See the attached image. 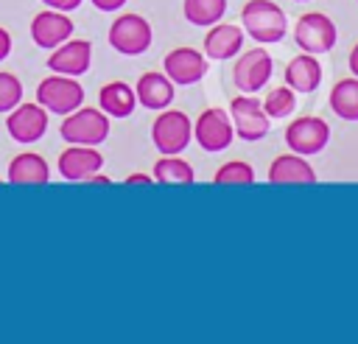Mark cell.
Listing matches in <instances>:
<instances>
[{"instance_id":"21","label":"cell","mask_w":358,"mask_h":344,"mask_svg":"<svg viewBox=\"0 0 358 344\" xmlns=\"http://www.w3.org/2000/svg\"><path fill=\"white\" fill-rule=\"evenodd\" d=\"M50 179V168L39 154H17L8 162L11 185H45Z\"/></svg>"},{"instance_id":"33","label":"cell","mask_w":358,"mask_h":344,"mask_svg":"<svg viewBox=\"0 0 358 344\" xmlns=\"http://www.w3.org/2000/svg\"><path fill=\"white\" fill-rule=\"evenodd\" d=\"M296 3H305V0H296Z\"/></svg>"},{"instance_id":"29","label":"cell","mask_w":358,"mask_h":344,"mask_svg":"<svg viewBox=\"0 0 358 344\" xmlns=\"http://www.w3.org/2000/svg\"><path fill=\"white\" fill-rule=\"evenodd\" d=\"M98 11H117V8H123V3L126 0H90Z\"/></svg>"},{"instance_id":"11","label":"cell","mask_w":358,"mask_h":344,"mask_svg":"<svg viewBox=\"0 0 358 344\" xmlns=\"http://www.w3.org/2000/svg\"><path fill=\"white\" fill-rule=\"evenodd\" d=\"M162 70L165 76L179 84V87H190L196 81L204 78L207 73V56L196 48H173L165 59H162Z\"/></svg>"},{"instance_id":"10","label":"cell","mask_w":358,"mask_h":344,"mask_svg":"<svg viewBox=\"0 0 358 344\" xmlns=\"http://www.w3.org/2000/svg\"><path fill=\"white\" fill-rule=\"evenodd\" d=\"M271 56L266 48H252L246 53H241V59L232 67V81L241 92H257L268 84L271 78Z\"/></svg>"},{"instance_id":"19","label":"cell","mask_w":358,"mask_h":344,"mask_svg":"<svg viewBox=\"0 0 358 344\" xmlns=\"http://www.w3.org/2000/svg\"><path fill=\"white\" fill-rule=\"evenodd\" d=\"M173 81L165 76V73H143L137 78V87H134V95H137V103L145 106V109H165L171 101H173Z\"/></svg>"},{"instance_id":"28","label":"cell","mask_w":358,"mask_h":344,"mask_svg":"<svg viewBox=\"0 0 358 344\" xmlns=\"http://www.w3.org/2000/svg\"><path fill=\"white\" fill-rule=\"evenodd\" d=\"M48 8H56V11H73V8H78L84 0H42Z\"/></svg>"},{"instance_id":"18","label":"cell","mask_w":358,"mask_h":344,"mask_svg":"<svg viewBox=\"0 0 358 344\" xmlns=\"http://www.w3.org/2000/svg\"><path fill=\"white\" fill-rule=\"evenodd\" d=\"M285 84L294 92H316L322 84V64L313 53H299L285 64Z\"/></svg>"},{"instance_id":"30","label":"cell","mask_w":358,"mask_h":344,"mask_svg":"<svg viewBox=\"0 0 358 344\" xmlns=\"http://www.w3.org/2000/svg\"><path fill=\"white\" fill-rule=\"evenodd\" d=\"M11 53V34L6 28H0V62Z\"/></svg>"},{"instance_id":"9","label":"cell","mask_w":358,"mask_h":344,"mask_svg":"<svg viewBox=\"0 0 358 344\" xmlns=\"http://www.w3.org/2000/svg\"><path fill=\"white\" fill-rule=\"evenodd\" d=\"M193 137L210 154H218V151L229 148V143L235 137V126H232L229 112H224V109H204L199 115V120L193 123Z\"/></svg>"},{"instance_id":"27","label":"cell","mask_w":358,"mask_h":344,"mask_svg":"<svg viewBox=\"0 0 358 344\" xmlns=\"http://www.w3.org/2000/svg\"><path fill=\"white\" fill-rule=\"evenodd\" d=\"M22 101V84L14 73L0 70V115H8Z\"/></svg>"},{"instance_id":"6","label":"cell","mask_w":358,"mask_h":344,"mask_svg":"<svg viewBox=\"0 0 358 344\" xmlns=\"http://www.w3.org/2000/svg\"><path fill=\"white\" fill-rule=\"evenodd\" d=\"M190 137H193L190 117L185 112H176V109H168V112L157 115V120L151 126V140H154L159 154H179V151H185Z\"/></svg>"},{"instance_id":"5","label":"cell","mask_w":358,"mask_h":344,"mask_svg":"<svg viewBox=\"0 0 358 344\" xmlns=\"http://www.w3.org/2000/svg\"><path fill=\"white\" fill-rule=\"evenodd\" d=\"M151 25L140 14H120L109 28V45L123 56H140L151 48Z\"/></svg>"},{"instance_id":"14","label":"cell","mask_w":358,"mask_h":344,"mask_svg":"<svg viewBox=\"0 0 358 344\" xmlns=\"http://www.w3.org/2000/svg\"><path fill=\"white\" fill-rule=\"evenodd\" d=\"M92 62V45L87 39H67L48 56V70L62 76H81L90 70Z\"/></svg>"},{"instance_id":"7","label":"cell","mask_w":358,"mask_h":344,"mask_svg":"<svg viewBox=\"0 0 358 344\" xmlns=\"http://www.w3.org/2000/svg\"><path fill=\"white\" fill-rule=\"evenodd\" d=\"M327 143H330V126L322 117H316V115H302V117L291 120L288 129H285V145L294 154L313 157Z\"/></svg>"},{"instance_id":"22","label":"cell","mask_w":358,"mask_h":344,"mask_svg":"<svg viewBox=\"0 0 358 344\" xmlns=\"http://www.w3.org/2000/svg\"><path fill=\"white\" fill-rule=\"evenodd\" d=\"M327 101H330V109H333L341 120L355 123V120H358V76L336 81Z\"/></svg>"},{"instance_id":"31","label":"cell","mask_w":358,"mask_h":344,"mask_svg":"<svg viewBox=\"0 0 358 344\" xmlns=\"http://www.w3.org/2000/svg\"><path fill=\"white\" fill-rule=\"evenodd\" d=\"M148 182H151V179H148L145 173H129V176H126V185H148Z\"/></svg>"},{"instance_id":"24","label":"cell","mask_w":358,"mask_h":344,"mask_svg":"<svg viewBox=\"0 0 358 344\" xmlns=\"http://www.w3.org/2000/svg\"><path fill=\"white\" fill-rule=\"evenodd\" d=\"M154 179L162 185H190L193 182V168L190 162L179 159L176 154H162L154 165Z\"/></svg>"},{"instance_id":"2","label":"cell","mask_w":358,"mask_h":344,"mask_svg":"<svg viewBox=\"0 0 358 344\" xmlns=\"http://www.w3.org/2000/svg\"><path fill=\"white\" fill-rule=\"evenodd\" d=\"M62 137L73 145H98L109 137V115L103 109L78 106L62 120Z\"/></svg>"},{"instance_id":"1","label":"cell","mask_w":358,"mask_h":344,"mask_svg":"<svg viewBox=\"0 0 358 344\" xmlns=\"http://www.w3.org/2000/svg\"><path fill=\"white\" fill-rule=\"evenodd\" d=\"M241 25L260 45L280 42L285 36V31H288L285 11L271 0H249L241 8Z\"/></svg>"},{"instance_id":"16","label":"cell","mask_w":358,"mask_h":344,"mask_svg":"<svg viewBox=\"0 0 358 344\" xmlns=\"http://www.w3.org/2000/svg\"><path fill=\"white\" fill-rule=\"evenodd\" d=\"M268 182L271 185H313L316 171L302 154H280L268 165Z\"/></svg>"},{"instance_id":"26","label":"cell","mask_w":358,"mask_h":344,"mask_svg":"<svg viewBox=\"0 0 358 344\" xmlns=\"http://www.w3.org/2000/svg\"><path fill=\"white\" fill-rule=\"evenodd\" d=\"M215 185H252L255 182V168L243 159H232L227 165H221L213 176Z\"/></svg>"},{"instance_id":"25","label":"cell","mask_w":358,"mask_h":344,"mask_svg":"<svg viewBox=\"0 0 358 344\" xmlns=\"http://www.w3.org/2000/svg\"><path fill=\"white\" fill-rule=\"evenodd\" d=\"M263 109L268 117H288L296 109V92L285 84V87H274L266 98H263Z\"/></svg>"},{"instance_id":"8","label":"cell","mask_w":358,"mask_h":344,"mask_svg":"<svg viewBox=\"0 0 358 344\" xmlns=\"http://www.w3.org/2000/svg\"><path fill=\"white\" fill-rule=\"evenodd\" d=\"M229 117H232V126H235V134L246 143H255V140H263L268 134V115L263 109V103L252 95H238L232 98L229 103Z\"/></svg>"},{"instance_id":"23","label":"cell","mask_w":358,"mask_h":344,"mask_svg":"<svg viewBox=\"0 0 358 344\" xmlns=\"http://www.w3.org/2000/svg\"><path fill=\"white\" fill-rule=\"evenodd\" d=\"M224 11H227V0H185L182 3L185 20L199 28H210V25L221 22Z\"/></svg>"},{"instance_id":"3","label":"cell","mask_w":358,"mask_h":344,"mask_svg":"<svg viewBox=\"0 0 358 344\" xmlns=\"http://www.w3.org/2000/svg\"><path fill=\"white\" fill-rule=\"evenodd\" d=\"M81 101H84V89L76 81V76L53 73V76L42 78L39 87H36V103L45 106V112L70 115L81 106Z\"/></svg>"},{"instance_id":"4","label":"cell","mask_w":358,"mask_h":344,"mask_svg":"<svg viewBox=\"0 0 358 344\" xmlns=\"http://www.w3.org/2000/svg\"><path fill=\"white\" fill-rule=\"evenodd\" d=\"M294 39H296V45H299L305 53L319 56V53H327V50L336 48L338 31H336V25H333V20H330L327 14H322V11H308V14H302V17L296 20V25H294Z\"/></svg>"},{"instance_id":"32","label":"cell","mask_w":358,"mask_h":344,"mask_svg":"<svg viewBox=\"0 0 358 344\" xmlns=\"http://www.w3.org/2000/svg\"><path fill=\"white\" fill-rule=\"evenodd\" d=\"M350 70H352V76H358V42L350 50Z\"/></svg>"},{"instance_id":"13","label":"cell","mask_w":358,"mask_h":344,"mask_svg":"<svg viewBox=\"0 0 358 344\" xmlns=\"http://www.w3.org/2000/svg\"><path fill=\"white\" fill-rule=\"evenodd\" d=\"M73 20L67 17V11H56V8H48V11H39L34 20H31V39L39 45V48H59L62 42H67L73 36Z\"/></svg>"},{"instance_id":"15","label":"cell","mask_w":358,"mask_h":344,"mask_svg":"<svg viewBox=\"0 0 358 344\" xmlns=\"http://www.w3.org/2000/svg\"><path fill=\"white\" fill-rule=\"evenodd\" d=\"M103 165V157L95 151V145H73L59 154V173L67 182H87L92 173H98Z\"/></svg>"},{"instance_id":"20","label":"cell","mask_w":358,"mask_h":344,"mask_svg":"<svg viewBox=\"0 0 358 344\" xmlns=\"http://www.w3.org/2000/svg\"><path fill=\"white\" fill-rule=\"evenodd\" d=\"M98 103L109 117H129L134 112L137 95H134V87H129L126 81H109L101 87Z\"/></svg>"},{"instance_id":"17","label":"cell","mask_w":358,"mask_h":344,"mask_svg":"<svg viewBox=\"0 0 358 344\" xmlns=\"http://www.w3.org/2000/svg\"><path fill=\"white\" fill-rule=\"evenodd\" d=\"M243 48V28L241 25H227V22H215L210 25L207 36H204V56L224 62L238 56Z\"/></svg>"},{"instance_id":"12","label":"cell","mask_w":358,"mask_h":344,"mask_svg":"<svg viewBox=\"0 0 358 344\" xmlns=\"http://www.w3.org/2000/svg\"><path fill=\"white\" fill-rule=\"evenodd\" d=\"M6 129H8L11 140H17V143H36L48 129L45 106H39V103H17L6 117Z\"/></svg>"}]
</instances>
